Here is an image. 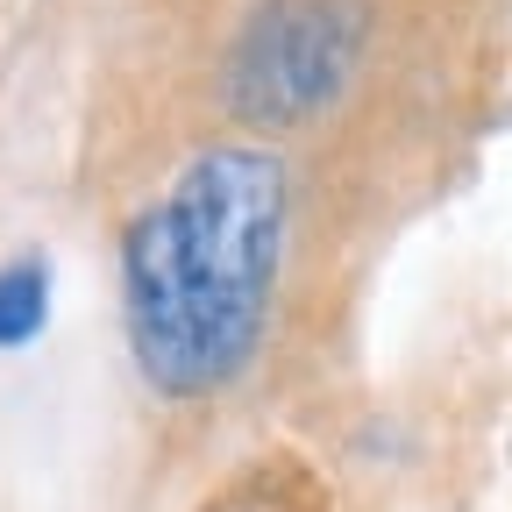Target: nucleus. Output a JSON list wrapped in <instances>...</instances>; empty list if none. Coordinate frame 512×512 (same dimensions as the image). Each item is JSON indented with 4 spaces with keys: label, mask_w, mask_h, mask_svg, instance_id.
I'll use <instances>...</instances> for the list:
<instances>
[{
    "label": "nucleus",
    "mask_w": 512,
    "mask_h": 512,
    "mask_svg": "<svg viewBox=\"0 0 512 512\" xmlns=\"http://www.w3.org/2000/svg\"><path fill=\"white\" fill-rule=\"evenodd\" d=\"M285 164L264 143H207L121 235V335L143 384L207 399L271 328L285 264Z\"/></svg>",
    "instance_id": "1"
},
{
    "label": "nucleus",
    "mask_w": 512,
    "mask_h": 512,
    "mask_svg": "<svg viewBox=\"0 0 512 512\" xmlns=\"http://www.w3.org/2000/svg\"><path fill=\"white\" fill-rule=\"evenodd\" d=\"M43 320H50V264L36 249H22L0 264V349L36 342Z\"/></svg>",
    "instance_id": "3"
},
{
    "label": "nucleus",
    "mask_w": 512,
    "mask_h": 512,
    "mask_svg": "<svg viewBox=\"0 0 512 512\" xmlns=\"http://www.w3.org/2000/svg\"><path fill=\"white\" fill-rule=\"evenodd\" d=\"M363 0H271L228 50V107L256 128L320 114L363 57Z\"/></svg>",
    "instance_id": "2"
}]
</instances>
